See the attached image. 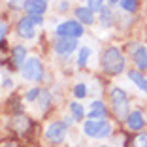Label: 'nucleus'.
<instances>
[{"instance_id": "4", "label": "nucleus", "mask_w": 147, "mask_h": 147, "mask_svg": "<svg viewBox=\"0 0 147 147\" xmlns=\"http://www.w3.org/2000/svg\"><path fill=\"white\" fill-rule=\"evenodd\" d=\"M21 68H23V78L28 79V81H40L43 78V66L40 62V59H36V57L26 59V62Z\"/></svg>"}, {"instance_id": "1", "label": "nucleus", "mask_w": 147, "mask_h": 147, "mask_svg": "<svg viewBox=\"0 0 147 147\" xmlns=\"http://www.w3.org/2000/svg\"><path fill=\"white\" fill-rule=\"evenodd\" d=\"M102 66L109 76H119L125 70V57L117 47H108L102 55Z\"/></svg>"}, {"instance_id": "3", "label": "nucleus", "mask_w": 147, "mask_h": 147, "mask_svg": "<svg viewBox=\"0 0 147 147\" xmlns=\"http://www.w3.org/2000/svg\"><path fill=\"white\" fill-rule=\"evenodd\" d=\"M83 132L89 138H108L111 134V125L106 119H89L83 125Z\"/></svg>"}, {"instance_id": "17", "label": "nucleus", "mask_w": 147, "mask_h": 147, "mask_svg": "<svg viewBox=\"0 0 147 147\" xmlns=\"http://www.w3.org/2000/svg\"><path fill=\"white\" fill-rule=\"evenodd\" d=\"M70 111H72V115H74V121H83V119H85V109H83V106L78 104V102H72V104H70Z\"/></svg>"}, {"instance_id": "26", "label": "nucleus", "mask_w": 147, "mask_h": 147, "mask_svg": "<svg viewBox=\"0 0 147 147\" xmlns=\"http://www.w3.org/2000/svg\"><path fill=\"white\" fill-rule=\"evenodd\" d=\"M72 123H74V121H72V119H68V117H66V119H64V125H66V126H70V125H72Z\"/></svg>"}, {"instance_id": "15", "label": "nucleus", "mask_w": 147, "mask_h": 147, "mask_svg": "<svg viewBox=\"0 0 147 147\" xmlns=\"http://www.w3.org/2000/svg\"><path fill=\"white\" fill-rule=\"evenodd\" d=\"M128 78L132 79V81H134L136 85H138L140 89H142V91H143V92L147 94V78H143L142 74H140V72H136V70H132V72H128Z\"/></svg>"}, {"instance_id": "9", "label": "nucleus", "mask_w": 147, "mask_h": 147, "mask_svg": "<svg viewBox=\"0 0 147 147\" xmlns=\"http://www.w3.org/2000/svg\"><path fill=\"white\" fill-rule=\"evenodd\" d=\"M78 47V40L76 38H61L55 42V53L57 55H70L74 49Z\"/></svg>"}, {"instance_id": "24", "label": "nucleus", "mask_w": 147, "mask_h": 147, "mask_svg": "<svg viewBox=\"0 0 147 147\" xmlns=\"http://www.w3.org/2000/svg\"><path fill=\"white\" fill-rule=\"evenodd\" d=\"M6 32H8V26H6V23H2V21H0V43L4 42Z\"/></svg>"}, {"instance_id": "29", "label": "nucleus", "mask_w": 147, "mask_h": 147, "mask_svg": "<svg viewBox=\"0 0 147 147\" xmlns=\"http://www.w3.org/2000/svg\"><path fill=\"white\" fill-rule=\"evenodd\" d=\"M6 147H11V145H6Z\"/></svg>"}, {"instance_id": "14", "label": "nucleus", "mask_w": 147, "mask_h": 147, "mask_svg": "<svg viewBox=\"0 0 147 147\" xmlns=\"http://www.w3.org/2000/svg\"><path fill=\"white\" fill-rule=\"evenodd\" d=\"M134 61L138 64V68L147 70V47H138L134 51Z\"/></svg>"}, {"instance_id": "22", "label": "nucleus", "mask_w": 147, "mask_h": 147, "mask_svg": "<svg viewBox=\"0 0 147 147\" xmlns=\"http://www.w3.org/2000/svg\"><path fill=\"white\" fill-rule=\"evenodd\" d=\"M40 94H42V91H40L38 87H34L32 91H28V94H26V100H28V102H32V100L40 98Z\"/></svg>"}, {"instance_id": "23", "label": "nucleus", "mask_w": 147, "mask_h": 147, "mask_svg": "<svg viewBox=\"0 0 147 147\" xmlns=\"http://www.w3.org/2000/svg\"><path fill=\"white\" fill-rule=\"evenodd\" d=\"M102 4H104V0H89V8H91L92 11L100 9V8H102Z\"/></svg>"}, {"instance_id": "12", "label": "nucleus", "mask_w": 147, "mask_h": 147, "mask_svg": "<svg viewBox=\"0 0 147 147\" xmlns=\"http://www.w3.org/2000/svg\"><path fill=\"white\" fill-rule=\"evenodd\" d=\"M76 17L79 19V23L83 25H92L94 23V13L91 8H78L76 9Z\"/></svg>"}, {"instance_id": "19", "label": "nucleus", "mask_w": 147, "mask_h": 147, "mask_svg": "<svg viewBox=\"0 0 147 147\" xmlns=\"http://www.w3.org/2000/svg\"><path fill=\"white\" fill-rule=\"evenodd\" d=\"M121 8L128 13H134L136 8H138V2L136 0H121Z\"/></svg>"}, {"instance_id": "18", "label": "nucleus", "mask_w": 147, "mask_h": 147, "mask_svg": "<svg viewBox=\"0 0 147 147\" xmlns=\"http://www.w3.org/2000/svg\"><path fill=\"white\" fill-rule=\"evenodd\" d=\"M132 147H147V132H140L132 140Z\"/></svg>"}, {"instance_id": "31", "label": "nucleus", "mask_w": 147, "mask_h": 147, "mask_svg": "<svg viewBox=\"0 0 147 147\" xmlns=\"http://www.w3.org/2000/svg\"><path fill=\"white\" fill-rule=\"evenodd\" d=\"M25 2H26V0H25Z\"/></svg>"}, {"instance_id": "13", "label": "nucleus", "mask_w": 147, "mask_h": 147, "mask_svg": "<svg viewBox=\"0 0 147 147\" xmlns=\"http://www.w3.org/2000/svg\"><path fill=\"white\" fill-rule=\"evenodd\" d=\"M25 57H26V49L23 47V45H15L13 47V51H11V59H13V62H15V66H23L25 64Z\"/></svg>"}, {"instance_id": "2", "label": "nucleus", "mask_w": 147, "mask_h": 147, "mask_svg": "<svg viewBox=\"0 0 147 147\" xmlns=\"http://www.w3.org/2000/svg\"><path fill=\"white\" fill-rule=\"evenodd\" d=\"M109 98H111V106H113V113H115L119 119L126 121L128 119V96L123 89L119 87H113L111 92H109Z\"/></svg>"}, {"instance_id": "8", "label": "nucleus", "mask_w": 147, "mask_h": 147, "mask_svg": "<svg viewBox=\"0 0 147 147\" xmlns=\"http://www.w3.org/2000/svg\"><path fill=\"white\" fill-rule=\"evenodd\" d=\"M17 32H19V36L25 38V40L34 38V34H36V23H34V19H32V17H23L21 21L17 23Z\"/></svg>"}, {"instance_id": "21", "label": "nucleus", "mask_w": 147, "mask_h": 147, "mask_svg": "<svg viewBox=\"0 0 147 147\" xmlns=\"http://www.w3.org/2000/svg\"><path fill=\"white\" fill-rule=\"evenodd\" d=\"M74 94L78 96V98H85L87 96V85H76V89H74Z\"/></svg>"}, {"instance_id": "7", "label": "nucleus", "mask_w": 147, "mask_h": 147, "mask_svg": "<svg viewBox=\"0 0 147 147\" xmlns=\"http://www.w3.org/2000/svg\"><path fill=\"white\" fill-rule=\"evenodd\" d=\"M25 9L28 13V17H32V19L42 17L45 13V9H47V0H26Z\"/></svg>"}, {"instance_id": "28", "label": "nucleus", "mask_w": 147, "mask_h": 147, "mask_svg": "<svg viewBox=\"0 0 147 147\" xmlns=\"http://www.w3.org/2000/svg\"><path fill=\"white\" fill-rule=\"evenodd\" d=\"M117 2H121V0H109V4H117Z\"/></svg>"}, {"instance_id": "27", "label": "nucleus", "mask_w": 147, "mask_h": 147, "mask_svg": "<svg viewBox=\"0 0 147 147\" xmlns=\"http://www.w3.org/2000/svg\"><path fill=\"white\" fill-rule=\"evenodd\" d=\"M4 87H11V81H9V79H4Z\"/></svg>"}, {"instance_id": "30", "label": "nucleus", "mask_w": 147, "mask_h": 147, "mask_svg": "<svg viewBox=\"0 0 147 147\" xmlns=\"http://www.w3.org/2000/svg\"><path fill=\"white\" fill-rule=\"evenodd\" d=\"M100 147H104V145H100Z\"/></svg>"}, {"instance_id": "20", "label": "nucleus", "mask_w": 147, "mask_h": 147, "mask_svg": "<svg viewBox=\"0 0 147 147\" xmlns=\"http://www.w3.org/2000/svg\"><path fill=\"white\" fill-rule=\"evenodd\" d=\"M89 55H91V49H89V47H83V49H79L78 64H79V66H85V64H87V59H89Z\"/></svg>"}, {"instance_id": "10", "label": "nucleus", "mask_w": 147, "mask_h": 147, "mask_svg": "<svg viewBox=\"0 0 147 147\" xmlns=\"http://www.w3.org/2000/svg\"><path fill=\"white\" fill-rule=\"evenodd\" d=\"M108 117V111H106V106L96 100L91 104V111H89V119H106Z\"/></svg>"}, {"instance_id": "11", "label": "nucleus", "mask_w": 147, "mask_h": 147, "mask_svg": "<svg viewBox=\"0 0 147 147\" xmlns=\"http://www.w3.org/2000/svg\"><path fill=\"white\" fill-rule=\"evenodd\" d=\"M143 115L140 111H132L128 115V119H126V125H128V128L130 130H142L143 128Z\"/></svg>"}, {"instance_id": "6", "label": "nucleus", "mask_w": 147, "mask_h": 147, "mask_svg": "<svg viewBox=\"0 0 147 147\" xmlns=\"http://www.w3.org/2000/svg\"><path fill=\"white\" fill-rule=\"evenodd\" d=\"M66 136V125L64 123H51L45 130V138L53 143H61Z\"/></svg>"}, {"instance_id": "5", "label": "nucleus", "mask_w": 147, "mask_h": 147, "mask_svg": "<svg viewBox=\"0 0 147 147\" xmlns=\"http://www.w3.org/2000/svg\"><path fill=\"white\" fill-rule=\"evenodd\" d=\"M55 32L61 38H76L78 40L79 36H83L85 28H83V23H79V21H64L57 26Z\"/></svg>"}, {"instance_id": "16", "label": "nucleus", "mask_w": 147, "mask_h": 147, "mask_svg": "<svg viewBox=\"0 0 147 147\" xmlns=\"http://www.w3.org/2000/svg\"><path fill=\"white\" fill-rule=\"evenodd\" d=\"M100 25L106 26V28L113 25V13L109 8H104V6L100 8Z\"/></svg>"}, {"instance_id": "25", "label": "nucleus", "mask_w": 147, "mask_h": 147, "mask_svg": "<svg viewBox=\"0 0 147 147\" xmlns=\"http://www.w3.org/2000/svg\"><path fill=\"white\" fill-rule=\"evenodd\" d=\"M66 8H68V2H66V0H64V2H61V4H59V9H61V11H64Z\"/></svg>"}]
</instances>
